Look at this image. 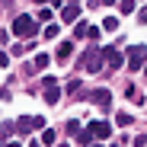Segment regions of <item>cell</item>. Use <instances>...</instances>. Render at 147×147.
I'll return each mask as SVG.
<instances>
[{
    "mask_svg": "<svg viewBox=\"0 0 147 147\" xmlns=\"http://www.w3.org/2000/svg\"><path fill=\"white\" fill-rule=\"evenodd\" d=\"M58 32H61V29L55 26V22H48V26H45V38H58Z\"/></svg>",
    "mask_w": 147,
    "mask_h": 147,
    "instance_id": "obj_16",
    "label": "cell"
},
{
    "mask_svg": "<svg viewBox=\"0 0 147 147\" xmlns=\"http://www.w3.org/2000/svg\"><path fill=\"white\" fill-rule=\"evenodd\" d=\"M38 144H45V147H55V144H58V134H55L51 128H45V134H42V141H38Z\"/></svg>",
    "mask_w": 147,
    "mask_h": 147,
    "instance_id": "obj_13",
    "label": "cell"
},
{
    "mask_svg": "<svg viewBox=\"0 0 147 147\" xmlns=\"http://www.w3.org/2000/svg\"><path fill=\"white\" fill-rule=\"evenodd\" d=\"M93 102H96V106H102V109H109L112 93H109V90H96V93H93Z\"/></svg>",
    "mask_w": 147,
    "mask_h": 147,
    "instance_id": "obj_9",
    "label": "cell"
},
{
    "mask_svg": "<svg viewBox=\"0 0 147 147\" xmlns=\"http://www.w3.org/2000/svg\"><path fill=\"white\" fill-rule=\"evenodd\" d=\"M7 64H10V55H7V51H0V67H7Z\"/></svg>",
    "mask_w": 147,
    "mask_h": 147,
    "instance_id": "obj_21",
    "label": "cell"
},
{
    "mask_svg": "<svg viewBox=\"0 0 147 147\" xmlns=\"http://www.w3.org/2000/svg\"><path fill=\"white\" fill-rule=\"evenodd\" d=\"M80 128H83V125H80V121H77V118H70V121H67V134H77Z\"/></svg>",
    "mask_w": 147,
    "mask_h": 147,
    "instance_id": "obj_19",
    "label": "cell"
},
{
    "mask_svg": "<svg viewBox=\"0 0 147 147\" xmlns=\"http://www.w3.org/2000/svg\"><path fill=\"white\" fill-rule=\"evenodd\" d=\"M48 19H51V10L42 7V10H38V16H35V22H48Z\"/></svg>",
    "mask_w": 147,
    "mask_h": 147,
    "instance_id": "obj_17",
    "label": "cell"
},
{
    "mask_svg": "<svg viewBox=\"0 0 147 147\" xmlns=\"http://www.w3.org/2000/svg\"><path fill=\"white\" fill-rule=\"evenodd\" d=\"M144 55H147V48H144V45H131L128 51H125L128 67H131V70H141V67H144Z\"/></svg>",
    "mask_w": 147,
    "mask_h": 147,
    "instance_id": "obj_4",
    "label": "cell"
},
{
    "mask_svg": "<svg viewBox=\"0 0 147 147\" xmlns=\"http://www.w3.org/2000/svg\"><path fill=\"white\" fill-rule=\"evenodd\" d=\"M90 147H99V144H93V141H90Z\"/></svg>",
    "mask_w": 147,
    "mask_h": 147,
    "instance_id": "obj_23",
    "label": "cell"
},
{
    "mask_svg": "<svg viewBox=\"0 0 147 147\" xmlns=\"http://www.w3.org/2000/svg\"><path fill=\"white\" fill-rule=\"evenodd\" d=\"M19 134H29V131H42L45 128V118L42 115H22V118H16V125H13Z\"/></svg>",
    "mask_w": 147,
    "mask_h": 147,
    "instance_id": "obj_2",
    "label": "cell"
},
{
    "mask_svg": "<svg viewBox=\"0 0 147 147\" xmlns=\"http://www.w3.org/2000/svg\"><path fill=\"white\" fill-rule=\"evenodd\" d=\"M80 64L90 70V74H96V70H102V55H99V48L96 45H90L86 51H83V58H80Z\"/></svg>",
    "mask_w": 147,
    "mask_h": 147,
    "instance_id": "obj_3",
    "label": "cell"
},
{
    "mask_svg": "<svg viewBox=\"0 0 147 147\" xmlns=\"http://www.w3.org/2000/svg\"><path fill=\"white\" fill-rule=\"evenodd\" d=\"M42 83H45V102L55 106V102L61 99V86H58V80H55V77H45Z\"/></svg>",
    "mask_w": 147,
    "mask_h": 147,
    "instance_id": "obj_5",
    "label": "cell"
},
{
    "mask_svg": "<svg viewBox=\"0 0 147 147\" xmlns=\"http://www.w3.org/2000/svg\"><path fill=\"white\" fill-rule=\"evenodd\" d=\"M99 55L106 58L109 67H121V51H118V48H99Z\"/></svg>",
    "mask_w": 147,
    "mask_h": 147,
    "instance_id": "obj_8",
    "label": "cell"
},
{
    "mask_svg": "<svg viewBox=\"0 0 147 147\" xmlns=\"http://www.w3.org/2000/svg\"><path fill=\"white\" fill-rule=\"evenodd\" d=\"M102 29H109V32L118 29V16H106V19H102Z\"/></svg>",
    "mask_w": 147,
    "mask_h": 147,
    "instance_id": "obj_15",
    "label": "cell"
},
{
    "mask_svg": "<svg viewBox=\"0 0 147 147\" xmlns=\"http://www.w3.org/2000/svg\"><path fill=\"white\" fill-rule=\"evenodd\" d=\"M80 10H83L80 0H67L64 10H61V19H64V22H77V19H80Z\"/></svg>",
    "mask_w": 147,
    "mask_h": 147,
    "instance_id": "obj_7",
    "label": "cell"
},
{
    "mask_svg": "<svg viewBox=\"0 0 147 147\" xmlns=\"http://www.w3.org/2000/svg\"><path fill=\"white\" fill-rule=\"evenodd\" d=\"M55 147H67V144H55Z\"/></svg>",
    "mask_w": 147,
    "mask_h": 147,
    "instance_id": "obj_25",
    "label": "cell"
},
{
    "mask_svg": "<svg viewBox=\"0 0 147 147\" xmlns=\"http://www.w3.org/2000/svg\"><path fill=\"white\" fill-rule=\"evenodd\" d=\"M13 32H16V38H35V35H38L35 16H16V19H13Z\"/></svg>",
    "mask_w": 147,
    "mask_h": 147,
    "instance_id": "obj_1",
    "label": "cell"
},
{
    "mask_svg": "<svg viewBox=\"0 0 147 147\" xmlns=\"http://www.w3.org/2000/svg\"><path fill=\"white\" fill-rule=\"evenodd\" d=\"M86 29H90L86 22H80V19H77V26H74V35H77V38H86Z\"/></svg>",
    "mask_w": 147,
    "mask_h": 147,
    "instance_id": "obj_14",
    "label": "cell"
},
{
    "mask_svg": "<svg viewBox=\"0 0 147 147\" xmlns=\"http://www.w3.org/2000/svg\"><path fill=\"white\" fill-rule=\"evenodd\" d=\"M86 131H90V138L102 141V138H109V134H112V125H109V121H90Z\"/></svg>",
    "mask_w": 147,
    "mask_h": 147,
    "instance_id": "obj_6",
    "label": "cell"
},
{
    "mask_svg": "<svg viewBox=\"0 0 147 147\" xmlns=\"http://www.w3.org/2000/svg\"><path fill=\"white\" fill-rule=\"evenodd\" d=\"M115 3H118L121 16H128V13H134V7H138V0H115Z\"/></svg>",
    "mask_w": 147,
    "mask_h": 147,
    "instance_id": "obj_12",
    "label": "cell"
},
{
    "mask_svg": "<svg viewBox=\"0 0 147 147\" xmlns=\"http://www.w3.org/2000/svg\"><path fill=\"white\" fill-rule=\"evenodd\" d=\"M115 125H131V115H128V112H118V115H115Z\"/></svg>",
    "mask_w": 147,
    "mask_h": 147,
    "instance_id": "obj_18",
    "label": "cell"
},
{
    "mask_svg": "<svg viewBox=\"0 0 147 147\" xmlns=\"http://www.w3.org/2000/svg\"><path fill=\"white\" fill-rule=\"evenodd\" d=\"M70 55H74V42H61V45H58V55H55V58H58V61H67Z\"/></svg>",
    "mask_w": 147,
    "mask_h": 147,
    "instance_id": "obj_10",
    "label": "cell"
},
{
    "mask_svg": "<svg viewBox=\"0 0 147 147\" xmlns=\"http://www.w3.org/2000/svg\"><path fill=\"white\" fill-rule=\"evenodd\" d=\"M22 51H26V45L16 42V45H13V58H22Z\"/></svg>",
    "mask_w": 147,
    "mask_h": 147,
    "instance_id": "obj_20",
    "label": "cell"
},
{
    "mask_svg": "<svg viewBox=\"0 0 147 147\" xmlns=\"http://www.w3.org/2000/svg\"><path fill=\"white\" fill-rule=\"evenodd\" d=\"M48 61H51V58H48V55H38L32 64H26V70L32 74V70H42V67H48Z\"/></svg>",
    "mask_w": 147,
    "mask_h": 147,
    "instance_id": "obj_11",
    "label": "cell"
},
{
    "mask_svg": "<svg viewBox=\"0 0 147 147\" xmlns=\"http://www.w3.org/2000/svg\"><path fill=\"white\" fill-rule=\"evenodd\" d=\"M99 3H106V7H112V3H115V0H99Z\"/></svg>",
    "mask_w": 147,
    "mask_h": 147,
    "instance_id": "obj_22",
    "label": "cell"
},
{
    "mask_svg": "<svg viewBox=\"0 0 147 147\" xmlns=\"http://www.w3.org/2000/svg\"><path fill=\"white\" fill-rule=\"evenodd\" d=\"M7 147H19V144H7Z\"/></svg>",
    "mask_w": 147,
    "mask_h": 147,
    "instance_id": "obj_24",
    "label": "cell"
}]
</instances>
